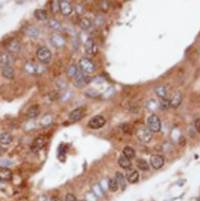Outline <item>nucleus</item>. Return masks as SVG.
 Instances as JSON below:
<instances>
[{"label": "nucleus", "mask_w": 200, "mask_h": 201, "mask_svg": "<svg viewBox=\"0 0 200 201\" xmlns=\"http://www.w3.org/2000/svg\"><path fill=\"white\" fill-rule=\"evenodd\" d=\"M85 113V109L80 107V108H76L73 111H71L70 114H69V120L71 122H76V121H79L80 119H82L83 115Z\"/></svg>", "instance_id": "8"}, {"label": "nucleus", "mask_w": 200, "mask_h": 201, "mask_svg": "<svg viewBox=\"0 0 200 201\" xmlns=\"http://www.w3.org/2000/svg\"><path fill=\"white\" fill-rule=\"evenodd\" d=\"M147 126L151 132H159L161 130V121L156 114H152L147 119Z\"/></svg>", "instance_id": "1"}, {"label": "nucleus", "mask_w": 200, "mask_h": 201, "mask_svg": "<svg viewBox=\"0 0 200 201\" xmlns=\"http://www.w3.org/2000/svg\"><path fill=\"white\" fill-rule=\"evenodd\" d=\"M49 26L52 27L53 29H59V28H60V24L56 20H51L49 22Z\"/></svg>", "instance_id": "30"}, {"label": "nucleus", "mask_w": 200, "mask_h": 201, "mask_svg": "<svg viewBox=\"0 0 200 201\" xmlns=\"http://www.w3.org/2000/svg\"><path fill=\"white\" fill-rule=\"evenodd\" d=\"M34 16H35V18L37 20H39V21H45V20L48 19V15H47L45 10H43V9L35 10Z\"/></svg>", "instance_id": "19"}, {"label": "nucleus", "mask_w": 200, "mask_h": 201, "mask_svg": "<svg viewBox=\"0 0 200 201\" xmlns=\"http://www.w3.org/2000/svg\"><path fill=\"white\" fill-rule=\"evenodd\" d=\"M36 56H37V58L40 62L45 63V64L49 63L52 57L51 51L47 47H44V46H42V47L37 49V51H36Z\"/></svg>", "instance_id": "3"}, {"label": "nucleus", "mask_w": 200, "mask_h": 201, "mask_svg": "<svg viewBox=\"0 0 200 201\" xmlns=\"http://www.w3.org/2000/svg\"><path fill=\"white\" fill-rule=\"evenodd\" d=\"M136 165H137V167L142 171L149 170V164L147 161H145L144 159H138L136 161Z\"/></svg>", "instance_id": "24"}, {"label": "nucleus", "mask_w": 200, "mask_h": 201, "mask_svg": "<svg viewBox=\"0 0 200 201\" xmlns=\"http://www.w3.org/2000/svg\"><path fill=\"white\" fill-rule=\"evenodd\" d=\"M150 165L154 169H160L164 165V158L161 155H152L150 158Z\"/></svg>", "instance_id": "9"}, {"label": "nucleus", "mask_w": 200, "mask_h": 201, "mask_svg": "<svg viewBox=\"0 0 200 201\" xmlns=\"http://www.w3.org/2000/svg\"><path fill=\"white\" fill-rule=\"evenodd\" d=\"M122 156H124L128 159H132L135 157V150L130 146H125L122 150Z\"/></svg>", "instance_id": "15"}, {"label": "nucleus", "mask_w": 200, "mask_h": 201, "mask_svg": "<svg viewBox=\"0 0 200 201\" xmlns=\"http://www.w3.org/2000/svg\"><path fill=\"white\" fill-rule=\"evenodd\" d=\"M115 180L117 181L118 186H120L122 190L125 189L126 183H125V177H124V175H123L122 173H120V172H117V173H116V175H115Z\"/></svg>", "instance_id": "20"}, {"label": "nucleus", "mask_w": 200, "mask_h": 201, "mask_svg": "<svg viewBox=\"0 0 200 201\" xmlns=\"http://www.w3.org/2000/svg\"><path fill=\"white\" fill-rule=\"evenodd\" d=\"M118 164L120 167L123 168V169H126V170L130 169L132 166V163H131V161H130V159L126 158V157H124V156H121L118 159Z\"/></svg>", "instance_id": "14"}, {"label": "nucleus", "mask_w": 200, "mask_h": 201, "mask_svg": "<svg viewBox=\"0 0 200 201\" xmlns=\"http://www.w3.org/2000/svg\"><path fill=\"white\" fill-rule=\"evenodd\" d=\"M155 93L160 98H165V96L167 94V89L164 85H159L158 87L155 88Z\"/></svg>", "instance_id": "23"}, {"label": "nucleus", "mask_w": 200, "mask_h": 201, "mask_svg": "<svg viewBox=\"0 0 200 201\" xmlns=\"http://www.w3.org/2000/svg\"><path fill=\"white\" fill-rule=\"evenodd\" d=\"M80 71V69L79 68L76 66V65H72V66H70L69 67V69H68V74L70 75V76H72V77H75L76 76V74H77L78 72Z\"/></svg>", "instance_id": "28"}, {"label": "nucleus", "mask_w": 200, "mask_h": 201, "mask_svg": "<svg viewBox=\"0 0 200 201\" xmlns=\"http://www.w3.org/2000/svg\"><path fill=\"white\" fill-rule=\"evenodd\" d=\"M51 201H61V199L59 198V197H57V196H53L52 198H51Z\"/></svg>", "instance_id": "34"}, {"label": "nucleus", "mask_w": 200, "mask_h": 201, "mask_svg": "<svg viewBox=\"0 0 200 201\" xmlns=\"http://www.w3.org/2000/svg\"><path fill=\"white\" fill-rule=\"evenodd\" d=\"M13 137L11 134L7 133V132H3V133L0 134V143L5 145H8L12 142Z\"/></svg>", "instance_id": "18"}, {"label": "nucleus", "mask_w": 200, "mask_h": 201, "mask_svg": "<svg viewBox=\"0 0 200 201\" xmlns=\"http://www.w3.org/2000/svg\"><path fill=\"white\" fill-rule=\"evenodd\" d=\"M65 201H77V199H76V197L73 194L68 193V194H66V196H65Z\"/></svg>", "instance_id": "32"}, {"label": "nucleus", "mask_w": 200, "mask_h": 201, "mask_svg": "<svg viewBox=\"0 0 200 201\" xmlns=\"http://www.w3.org/2000/svg\"><path fill=\"white\" fill-rule=\"evenodd\" d=\"M79 67L82 72L85 73H93L95 71V65L89 58L82 57L79 61Z\"/></svg>", "instance_id": "4"}, {"label": "nucleus", "mask_w": 200, "mask_h": 201, "mask_svg": "<svg viewBox=\"0 0 200 201\" xmlns=\"http://www.w3.org/2000/svg\"><path fill=\"white\" fill-rule=\"evenodd\" d=\"M51 42L56 47H61V46L64 45V39L62 38V36H59V35H53L51 38Z\"/></svg>", "instance_id": "22"}, {"label": "nucleus", "mask_w": 200, "mask_h": 201, "mask_svg": "<svg viewBox=\"0 0 200 201\" xmlns=\"http://www.w3.org/2000/svg\"><path fill=\"white\" fill-rule=\"evenodd\" d=\"M85 51L88 53V54H94L96 51V46L95 43H94L93 39L89 38L88 40L85 42Z\"/></svg>", "instance_id": "13"}, {"label": "nucleus", "mask_w": 200, "mask_h": 201, "mask_svg": "<svg viewBox=\"0 0 200 201\" xmlns=\"http://www.w3.org/2000/svg\"><path fill=\"white\" fill-rule=\"evenodd\" d=\"M46 144V139L43 136H39V137L35 138L31 144V151L33 153H38L43 147Z\"/></svg>", "instance_id": "6"}, {"label": "nucleus", "mask_w": 200, "mask_h": 201, "mask_svg": "<svg viewBox=\"0 0 200 201\" xmlns=\"http://www.w3.org/2000/svg\"><path fill=\"white\" fill-rule=\"evenodd\" d=\"M105 123H106V120L105 118L101 115H97V116H94L93 118H91L89 121H88V127L90 129H99V128H102Z\"/></svg>", "instance_id": "5"}, {"label": "nucleus", "mask_w": 200, "mask_h": 201, "mask_svg": "<svg viewBox=\"0 0 200 201\" xmlns=\"http://www.w3.org/2000/svg\"><path fill=\"white\" fill-rule=\"evenodd\" d=\"M12 178V172L6 167H0V180L9 181Z\"/></svg>", "instance_id": "12"}, {"label": "nucleus", "mask_w": 200, "mask_h": 201, "mask_svg": "<svg viewBox=\"0 0 200 201\" xmlns=\"http://www.w3.org/2000/svg\"><path fill=\"white\" fill-rule=\"evenodd\" d=\"M159 107L161 110H166L170 107V101L166 98H161L159 102Z\"/></svg>", "instance_id": "27"}, {"label": "nucleus", "mask_w": 200, "mask_h": 201, "mask_svg": "<svg viewBox=\"0 0 200 201\" xmlns=\"http://www.w3.org/2000/svg\"><path fill=\"white\" fill-rule=\"evenodd\" d=\"M40 113V109H39V105H32L30 108L28 109V112H27V116L31 119L33 118H36Z\"/></svg>", "instance_id": "17"}, {"label": "nucleus", "mask_w": 200, "mask_h": 201, "mask_svg": "<svg viewBox=\"0 0 200 201\" xmlns=\"http://www.w3.org/2000/svg\"><path fill=\"white\" fill-rule=\"evenodd\" d=\"M169 101H170V107H172V108H177L181 104V102H182V94H181V92L177 91L174 93L172 98L170 99Z\"/></svg>", "instance_id": "10"}, {"label": "nucleus", "mask_w": 200, "mask_h": 201, "mask_svg": "<svg viewBox=\"0 0 200 201\" xmlns=\"http://www.w3.org/2000/svg\"><path fill=\"white\" fill-rule=\"evenodd\" d=\"M194 126H195L196 131L199 132V133H200V118H199V119H196V120H195Z\"/></svg>", "instance_id": "33"}, {"label": "nucleus", "mask_w": 200, "mask_h": 201, "mask_svg": "<svg viewBox=\"0 0 200 201\" xmlns=\"http://www.w3.org/2000/svg\"><path fill=\"white\" fill-rule=\"evenodd\" d=\"M81 201H85V200H81Z\"/></svg>", "instance_id": "36"}, {"label": "nucleus", "mask_w": 200, "mask_h": 201, "mask_svg": "<svg viewBox=\"0 0 200 201\" xmlns=\"http://www.w3.org/2000/svg\"><path fill=\"white\" fill-rule=\"evenodd\" d=\"M91 21H90L88 18H82L81 21H80V27L82 28L83 30H87L91 27Z\"/></svg>", "instance_id": "26"}, {"label": "nucleus", "mask_w": 200, "mask_h": 201, "mask_svg": "<svg viewBox=\"0 0 200 201\" xmlns=\"http://www.w3.org/2000/svg\"><path fill=\"white\" fill-rule=\"evenodd\" d=\"M155 107H157V103H156L154 100H150V101L147 103V108H148V110H154Z\"/></svg>", "instance_id": "31"}, {"label": "nucleus", "mask_w": 200, "mask_h": 201, "mask_svg": "<svg viewBox=\"0 0 200 201\" xmlns=\"http://www.w3.org/2000/svg\"><path fill=\"white\" fill-rule=\"evenodd\" d=\"M2 75L3 77L7 78V79H12L14 77V69L12 68V66L2 67Z\"/></svg>", "instance_id": "16"}, {"label": "nucleus", "mask_w": 200, "mask_h": 201, "mask_svg": "<svg viewBox=\"0 0 200 201\" xmlns=\"http://www.w3.org/2000/svg\"><path fill=\"white\" fill-rule=\"evenodd\" d=\"M136 136H137V139L139 140L141 143H149L152 140V132L149 130L148 128H139L137 129L136 131Z\"/></svg>", "instance_id": "2"}, {"label": "nucleus", "mask_w": 200, "mask_h": 201, "mask_svg": "<svg viewBox=\"0 0 200 201\" xmlns=\"http://www.w3.org/2000/svg\"><path fill=\"white\" fill-rule=\"evenodd\" d=\"M12 57L8 53H0V65L4 66H11L12 64Z\"/></svg>", "instance_id": "11"}, {"label": "nucleus", "mask_w": 200, "mask_h": 201, "mask_svg": "<svg viewBox=\"0 0 200 201\" xmlns=\"http://www.w3.org/2000/svg\"><path fill=\"white\" fill-rule=\"evenodd\" d=\"M58 7H59V10L60 12L62 13V15L64 16H68L70 15V14L72 13V10H73V8H72V5L70 2L68 1H59L58 2Z\"/></svg>", "instance_id": "7"}, {"label": "nucleus", "mask_w": 200, "mask_h": 201, "mask_svg": "<svg viewBox=\"0 0 200 201\" xmlns=\"http://www.w3.org/2000/svg\"><path fill=\"white\" fill-rule=\"evenodd\" d=\"M198 201H200V199H198Z\"/></svg>", "instance_id": "37"}, {"label": "nucleus", "mask_w": 200, "mask_h": 201, "mask_svg": "<svg viewBox=\"0 0 200 201\" xmlns=\"http://www.w3.org/2000/svg\"><path fill=\"white\" fill-rule=\"evenodd\" d=\"M4 153H5V149L3 148L2 146H0V156H1L2 154H4Z\"/></svg>", "instance_id": "35"}, {"label": "nucleus", "mask_w": 200, "mask_h": 201, "mask_svg": "<svg viewBox=\"0 0 200 201\" xmlns=\"http://www.w3.org/2000/svg\"><path fill=\"white\" fill-rule=\"evenodd\" d=\"M30 30H28V32H27V34L28 35H30V36H32V37H36V36H38V34H39V30H38V28H35V27H30L29 28Z\"/></svg>", "instance_id": "29"}, {"label": "nucleus", "mask_w": 200, "mask_h": 201, "mask_svg": "<svg viewBox=\"0 0 200 201\" xmlns=\"http://www.w3.org/2000/svg\"><path fill=\"white\" fill-rule=\"evenodd\" d=\"M108 188H109V190H110L111 192H116L118 190V188H119L118 183H117V181H116L114 178L109 179V181H108Z\"/></svg>", "instance_id": "25"}, {"label": "nucleus", "mask_w": 200, "mask_h": 201, "mask_svg": "<svg viewBox=\"0 0 200 201\" xmlns=\"http://www.w3.org/2000/svg\"><path fill=\"white\" fill-rule=\"evenodd\" d=\"M139 179V173L136 170H133L127 174V181L129 183H136Z\"/></svg>", "instance_id": "21"}]
</instances>
